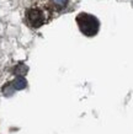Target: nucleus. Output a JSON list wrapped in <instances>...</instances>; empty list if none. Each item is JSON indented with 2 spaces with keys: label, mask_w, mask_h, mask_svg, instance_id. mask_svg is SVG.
<instances>
[{
  "label": "nucleus",
  "mask_w": 133,
  "mask_h": 134,
  "mask_svg": "<svg viewBox=\"0 0 133 134\" xmlns=\"http://www.w3.org/2000/svg\"><path fill=\"white\" fill-rule=\"evenodd\" d=\"M77 22L78 26L85 36H95L99 31V27H100V24H99V20H97L95 16L90 15V14H85V12H81L77 16Z\"/></svg>",
  "instance_id": "f257e3e1"
},
{
  "label": "nucleus",
  "mask_w": 133,
  "mask_h": 134,
  "mask_svg": "<svg viewBox=\"0 0 133 134\" xmlns=\"http://www.w3.org/2000/svg\"><path fill=\"white\" fill-rule=\"evenodd\" d=\"M26 17H27L28 24L31 25L32 27H35V29L42 26L44 24V21H46L43 12L41 11L40 9H30L26 12Z\"/></svg>",
  "instance_id": "f03ea898"
},
{
  "label": "nucleus",
  "mask_w": 133,
  "mask_h": 134,
  "mask_svg": "<svg viewBox=\"0 0 133 134\" xmlns=\"http://www.w3.org/2000/svg\"><path fill=\"white\" fill-rule=\"evenodd\" d=\"M26 85H27V82H26V80L22 76H17L11 84L14 90H22L26 87Z\"/></svg>",
  "instance_id": "7ed1b4c3"
},
{
  "label": "nucleus",
  "mask_w": 133,
  "mask_h": 134,
  "mask_svg": "<svg viewBox=\"0 0 133 134\" xmlns=\"http://www.w3.org/2000/svg\"><path fill=\"white\" fill-rule=\"evenodd\" d=\"M15 71H16L17 74H19V73L25 74L26 71H27V68H26L25 65H19V66H16V69H15Z\"/></svg>",
  "instance_id": "20e7f679"
},
{
  "label": "nucleus",
  "mask_w": 133,
  "mask_h": 134,
  "mask_svg": "<svg viewBox=\"0 0 133 134\" xmlns=\"http://www.w3.org/2000/svg\"><path fill=\"white\" fill-rule=\"evenodd\" d=\"M53 1H54V4L58 5V6H61V8L65 6L67 3H68V0H53Z\"/></svg>",
  "instance_id": "39448f33"
}]
</instances>
